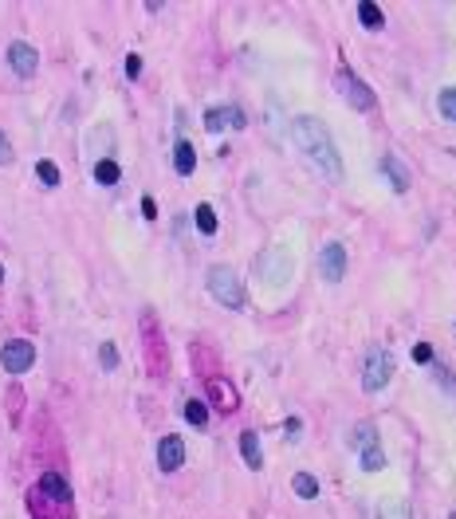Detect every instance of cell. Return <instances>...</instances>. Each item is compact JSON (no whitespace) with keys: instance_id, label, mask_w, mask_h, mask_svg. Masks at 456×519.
<instances>
[{"instance_id":"1","label":"cell","mask_w":456,"mask_h":519,"mask_svg":"<svg viewBox=\"0 0 456 519\" xmlns=\"http://www.w3.org/2000/svg\"><path fill=\"white\" fill-rule=\"evenodd\" d=\"M291 138H295V146L307 153V162H311L322 177L342 181V158H338L335 142H330L327 122L315 119V114H299V119H291Z\"/></svg>"},{"instance_id":"2","label":"cell","mask_w":456,"mask_h":519,"mask_svg":"<svg viewBox=\"0 0 456 519\" xmlns=\"http://www.w3.org/2000/svg\"><path fill=\"white\" fill-rule=\"evenodd\" d=\"M209 295L217 299L220 307H244V288H240V280H237V272L228 264H212L209 268Z\"/></svg>"},{"instance_id":"3","label":"cell","mask_w":456,"mask_h":519,"mask_svg":"<svg viewBox=\"0 0 456 519\" xmlns=\"http://www.w3.org/2000/svg\"><path fill=\"white\" fill-rule=\"evenodd\" d=\"M389 378H393V354L389 350H370V358H366V370H362V386L366 393H381L389 386Z\"/></svg>"},{"instance_id":"4","label":"cell","mask_w":456,"mask_h":519,"mask_svg":"<svg viewBox=\"0 0 456 519\" xmlns=\"http://www.w3.org/2000/svg\"><path fill=\"white\" fill-rule=\"evenodd\" d=\"M338 91H342V99H347L354 111H374V106H378L374 91H370V87H366L350 67H338Z\"/></svg>"},{"instance_id":"5","label":"cell","mask_w":456,"mask_h":519,"mask_svg":"<svg viewBox=\"0 0 456 519\" xmlns=\"http://www.w3.org/2000/svg\"><path fill=\"white\" fill-rule=\"evenodd\" d=\"M0 362H4L9 374H24V370H32V362H36V346L28 339H9L4 350H0Z\"/></svg>"},{"instance_id":"6","label":"cell","mask_w":456,"mask_h":519,"mask_svg":"<svg viewBox=\"0 0 456 519\" xmlns=\"http://www.w3.org/2000/svg\"><path fill=\"white\" fill-rule=\"evenodd\" d=\"M9 67L16 71L20 79H32L36 71H40V51H36L28 40H16V43H9Z\"/></svg>"},{"instance_id":"7","label":"cell","mask_w":456,"mask_h":519,"mask_svg":"<svg viewBox=\"0 0 456 519\" xmlns=\"http://www.w3.org/2000/svg\"><path fill=\"white\" fill-rule=\"evenodd\" d=\"M319 275L330 283H338L342 275H347V248L338 244V240H330V244H322L319 252Z\"/></svg>"},{"instance_id":"8","label":"cell","mask_w":456,"mask_h":519,"mask_svg":"<svg viewBox=\"0 0 456 519\" xmlns=\"http://www.w3.org/2000/svg\"><path fill=\"white\" fill-rule=\"evenodd\" d=\"M209 405L212 409H220V413H237L240 409V393H237V386L232 382H224V378H209Z\"/></svg>"},{"instance_id":"9","label":"cell","mask_w":456,"mask_h":519,"mask_svg":"<svg viewBox=\"0 0 456 519\" xmlns=\"http://www.w3.org/2000/svg\"><path fill=\"white\" fill-rule=\"evenodd\" d=\"M181 460H185V441H181L178 433H169L158 441V469L161 472H178Z\"/></svg>"},{"instance_id":"10","label":"cell","mask_w":456,"mask_h":519,"mask_svg":"<svg viewBox=\"0 0 456 519\" xmlns=\"http://www.w3.org/2000/svg\"><path fill=\"white\" fill-rule=\"evenodd\" d=\"M36 488H40V496L51 500V503H71V484L60 476V472H43Z\"/></svg>"},{"instance_id":"11","label":"cell","mask_w":456,"mask_h":519,"mask_svg":"<svg viewBox=\"0 0 456 519\" xmlns=\"http://www.w3.org/2000/svg\"><path fill=\"white\" fill-rule=\"evenodd\" d=\"M381 173L389 177V185H393L397 193H406V189H409V170L397 162L393 153H386V158H381Z\"/></svg>"},{"instance_id":"12","label":"cell","mask_w":456,"mask_h":519,"mask_svg":"<svg viewBox=\"0 0 456 519\" xmlns=\"http://www.w3.org/2000/svg\"><path fill=\"white\" fill-rule=\"evenodd\" d=\"M173 170H178L181 177H189V173L197 170V150H193V142H185V138L173 146Z\"/></svg>"},{"instance_id":"13","label":"cell","mask_w":456,"mask_h":519,"mask_svg":"<svg viewBox=\"0 0 456 519\" xmlns=\"http://www.w3.org/2000/svg\"><path fill=\"white\" fill-rule=\"evenodd\" d=\"M240 452H244V464H248V469H260V464H264V457H260V437H256L252 429L240 437Z\"/></svg>"},{"instance_id":"14","label":"cell","mask_w":456,"mask_h":519,"mask_svg":"<svg viewBox=\"0 0 456 519\" xmlns=\"http://www.w3.org/2000/svg\"><path fill=\"white\" fill-rule=\"evenodd\" d=\"M185 421L193 429H209V405H205V401H185Z\"/></svg>"},{"instance_id":"15","label":"cell","mask_w":456,"mask_h":519,"mask_svg":"<svg viewBox=\"0 0 456 519\" xmlns=\"http://www.w3.org/2000/svg\"><path fill=\"white\" fill-rule=\"evenodd\" d=\"M291 488H295L299 500H315V496H319V480H315L311 472H299V476L291 480Z\"/></svg>"},{"instance_id":"16","label":"cell","mask_w":456,"mask_h":519,"mask_svg":"<svg viewBox=\"0 0 456 519\" xmlns=\"http://www.w3.org/2000/svg\"><path fill=\"white\" fill-rule=\"evenodd\" d=\"M350 444L354 449H370V444H378V425H370V421H362V425L350 433Z\"/></svg>"},{"instance_id":"17","label":"cell","mask_w":456,"mask_h":519,"mask_svg":"<svg viewBox=\"0 0 456 519\" xmlns=\"http://www.w3.org/2000/svg\"><path fill=\"white\" fill-rule=\"evenodd\" d=\"M119 177H122L119 162H94V181L99 185H119Z\"/></svg>"},{"instance_id":"18","label":"cell","mask_w":456,"mask_h":519,"mask_svg":"<svg viewBox=\"0 0 456 519\" xmlns=\"http://www.w3.org/2000/svg\"><path fill=\"white\" fill-rule=\"evenodd\" d=\"M358 20H362L366 28H381L386 16H381V9L374 4V0H358Z\"/></svg>"},{"instance_id":"19","label":"cell","mask_w":456,"mask_h":519,"mask_svg":"<svg viewBox=\"0 0 456 519\" xmlns=\"http://www.w3.org/2000/svg\"><path fill=\"white\" fill-rule=\"evenodd\" d=\"M193 221H197V229H201L205 236H212V232H217V213H212L209 204H197V209H193Z\"/></svg>"},{"instance_id":"20","label":"cell","mask_w":456,"mask_h":519,"mask_svg":"<svg viewBox=\"0 0 456 519\" xmlns=\"http://www.w3.org/2000/svg\"><path fill=\"white\" fill-rule=\"evenodd\" d=\"M224 126H228V106H209V114H205V130H209V134H220Z\"/></svg>"},{"instance_id":"21","label":"cell","mask_w":456,"mask_h":519,"mask_svg":"<svg viewBox=\"0 0 456 519\" xmlns=\"http://www.w3.org/2000/svg\"><path fill=\"white\" fill-rule=\"evenodd\" d=\"M362 469H366V472H378V469H386V452H381L378 444H370V449H362Z\"/></svg>"},{"instance_id":"22","label":"cell","mask_w":456,"mask_h":519,"mask_svg":"<svg viewBox=\"0 0 456 519\" xmlns=\"http://www.w3.org/2000/svg\"><path fill=\"white\" fill-rule=\"evenodd\" d=\"M437 106H440V114H445L448 122H456V87H445V91H440Z\"/></svg>"},{"instance_id":"23","label":"cell","mask_w":456,"mask_h":519,"mask_svg":"<svg viewBox=\"0 0 456 519\" xmlns=\"http://www.w3.org/2000/svg\"><path fill=\"white\" fill-rule=\"evenodd\" d=\"M36 173H40L43 185H60V165L55 162H36Z\"/></svg>"},{"instance_id":"24","label":"cell","mask_w":456,"mask_h":519,"mask_svg":"<svg viewBox=\"0 0 456 519\" xmlns=\"http://www.w3.org/2000/svg\"><path fill=\"white\" fill-rule=\"evenodd\" d=\"M99 362H102V370L119 366V350H114V342H102V346H99Z\"/></svg>"},{"instance_id":"25","label":"cell","mask_w":456,"mask_h":519,"mask_svg":"<svg viewBox=\"0 0 456 519\" xmlns=\"http://www.w3.org/2000/svg\"><path fill=\"white\" fill-rule=\"evenodd\" d=\"M381 519H413V515H409L406 503H386V508H381Z\"/></svg>"},{"instance_id":"26","label":"cell","mask_w":456,"mask_h":519,"mask_svg":"<svg viewBox=\"0 0 456 519\" xmlns=\"http://www.w3.org/2000/svg\"><path fill=\"white\" fill-rule=\"evenodd\" d=\"M12 158H16V153H12V146H9V134L0 130V165H12Z\"/></svg>"},{"instance_id":"27","label":"cell","mask_w":456,"mask_h":519,"mask_svg":"<svg viewBox=\"0 0 456 519\" xmlns=\"http://www.w3.org/2000/svg\"><path fill=\"white\" fill-rule=\"evenodd\" d=\"M299 433H303V421H299V417H288V421H283V437H291V441H295Z\"/></svg>"},{"instance_id":"28","label":"cell","mask_w":456,"mask_h":519,"mask_svg":"<svg viewBox=\"0 0 456 519\" xmlns=\"http://www.w3.org/2000/svg\"><path fill=\"white\" fill-rule=\"evenodd\" d=\"M228 122H232L237 130H244V126H248V119H244V111H240V106H228Z\"/></svg>"},{"instance_id":"29","label":"cell","mask_w":456,"mask_h":519,"mask_svg":"<svg viewBox=\"0 0 456 519\" xmlns=\"http://www.w3.org/2000/svg\"><path fill=\"white\" fill-rule=\"evenodd\" d=\"M126 75H130V79L142 75V55H126Z\"/></svg>"},{"instance_id":"30","label":"cell","mask_w":456,"mask_h":519,"mask_svg":"<svg viewBox=\"0 0 456 519\" xmlns=\"http://www.w3.org/2000/svg\"><path fill=\"white\" fill-rule=\"evenodd\" d=\"M429 358H433V346H429V342H417V346H413V362H429Z\"/></svg>"},{"instance_id":"31","label":"cell","mask_w":456,"mask_h":519,"mask_svg":"<svg viewBox=\"0 0 456 519\" xmlns=\"http://www.w3.org/2000/svg\"><path fill=\"white\" fill-rule=\"evenodd\" d=\"M142 213H146V221H153V217H158V204H153V197H142Z\"/></svg>"},{"instance_id":"32","label":"cell","mask_w":456,"mask_h":519,"mask_svg":"<svg viewBox=\"0 0 456 519\" xmlns=\"http://www.w3.org/2000/svg\"><path fill=\"white\" fill-rule=\"evenodd\" d=\"M0 283H4V264H0Z\"/></svg>"},{"instance_id":"33","label":"cell","mask_w":456,"mask_h":519,"mask_svg":"<svg viewBox=\"0 0 456 519\" xmlns=\"http://www.w3.org/2000/svg\"><path fill=\"white\" fill-rule=\"evenodd\" d=\"M448 519H456V511H452V515H448Z\"/></svg>"}]
</instances>
